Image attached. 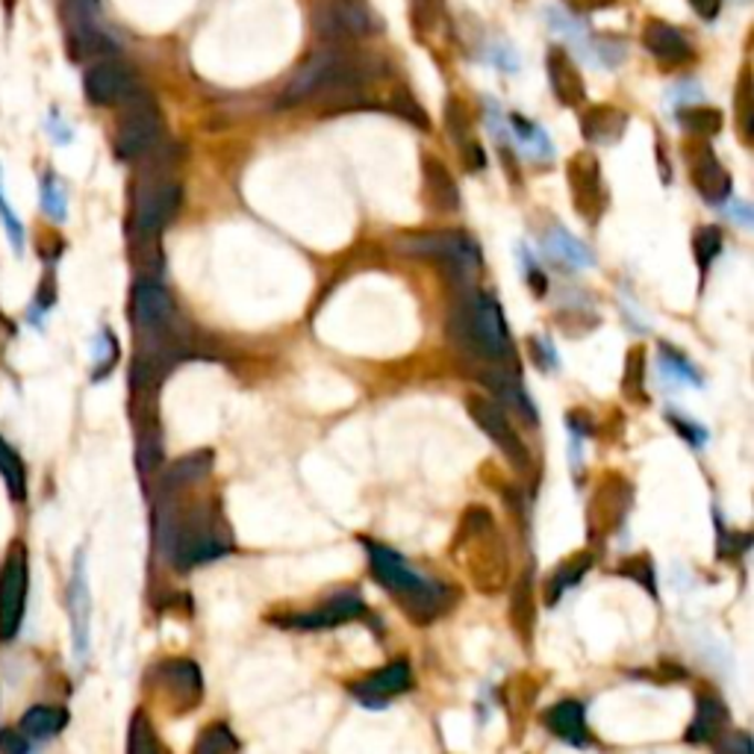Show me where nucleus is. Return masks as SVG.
Returning a JSON list of instances; mask_svg holds the SVG:
<instances>
[{
    "label": "nucleus",
    "mask_w": 754,
    "mask_h": 754,
    "mask_svg": "<svg viewBox=\"0 0 754 754\" xmlns=\"http://www.w3.org/2000/svg\"><path fill=\"white\" fill-rule=\"evenodd\" d=\"M154 536L163 557L180 572L221 561L233 552V536L212 504L180 510L171 495H166V504L157 507Z\"/></svg>",
    "instance_id": "1"
},
{
    "label": "nucleus",
    "mask_w": 754,
    "mask_h": 754,
    "mask_svg": "<svg viewBox=\"0 0 754 754\" xmlns=\"http://www.w3.org/2000/svg\"><path fill=\"white\" fill-rule=\"evenodd\" d=\"M366 552H369L371 575L380 587L395 598V605L401 607L407 619L416 625H430L454 605V593L448 584L428 575H419L410 563L404 561L401 554L386 548L380 543L366 540Z\"/></svg>",
    "instance_id": "2"
},
{
    "label": "nucleus",
    "mask_w": 754,
    "mask_h": 754,
    "mask_svg": "<svg viewBox=\"0 0 754 754\" xmlns=\"http://www.w3.org/2000/svg\"><path fill=\"white\" fill-rule=\"evenodd\" d=\"M448 336L457 348H463L469 357L513 371L516 348L510 339L507 322L501 316L499 301L483 292H469L448 318Z\"/></svg>",
    "instance_id": "3"
},
{
    "label": "nucleus",
    "mask_w": 754,
    "mask_h": 754,
    "mask_svg": "<svg viewBox=\"0 0 754 754\" xmlns=\"http://www.w3.org/2000/svg\"><path fill=\"white\" fill-rule=\"evenodd\" d=\"M366 80V69L360 60H354L343 51H318L313 53L304 65L290 77L283 86L277 106L292 109V106L307 104L322 92H336V88H354Z\"/></svg>",
    "instance_id": "4"
},
{
    "label": "nucleus",
    "mask_w": 754,
    "mask_h": 754,
    "mask_svg": "<svg viewBox=\"0 0 754 754\" xmlns=\"http://www.w3.org/2000/svg\"><path fill=\"white\" fill-rule=\"evenodd\" d=\"M465 545L469 548V578L481 593H499L507 580V548L501 543L495 522H492L490 510L472 507L465 513L463 527L457 534V548Z\"/></svg>",
    "instance_id": "5"
},
{
    "label": "nucleus",
    "mask_w": 754,
    "mask_h": 754,
    "mask_svg": "<svg viewBox=\"0 0 754 754\" xmlns=\"http://www.w3.org/2000/svg\"><path fill=\"white\" fill-rule=\"evenodd\" d=\"M398 251L421 260H437L448 265L457 281H472L474 269L481 265L478 245L465 233L457 230H437V233H404L398 239Z\"/></svg>",
    "instance_id": "6"
},
{
    "label": "nucleus",
    "mask_w": 754,
    "mask_h": 754,
    "mask_svg": "<svg viewBox=\"0 0 754 754\" xmlns=\"http://www.w3.org/2000/svg\"><path fill=\"white\" fill-rule=\"evenodd\" d=\"M145 681L175 713L195 711L203 699L201 669L189 658L159 660L148 669Z\"/></svg>",
    "instance_id": "7"
},
{
    "label": "nucleus",
    "mask_w": 754,
    "mask_h": 754,
    "mask_svg": "<svg viewBox=\"0 0 754 754\" xmlns=\"http://www.w3.org/2000/svg\"><path fill=\"white\" fill-rule=\"evenodd\" d=\"M27 587H30L27 552L24 545L15 543L0 566V642H12L18 637L27 610Z\"/></svg>",
    "instance_id": "8"
},
{
    "label": "nucleus",
    "mask_w": 754,
    "mask_h": 754,
    "mask_svg": "<svg viewBox=\"0 0 754 754\" xmlns=\"http://www.w3.org/2000/svg\"><path fill=\"white\" fill-rule=\"evenodd\" d=\"M159 136H163V118H159L157 106L150 101H142V97L127 101V113L122 115L118 130H115V154H118V159L133 163V159L148 157Z\"/></svg>",
    "instance_id": "9"
},
{
    "label": "nucleus",
    "mask_w": 754,
    "mask_h": 754,
    "mask_svg": "<svg viewBox=\"0 0 754 754\" xmlns=\"http://www.w3.org/2000/svg\"><path fill=\"white\" fill-rule=\"evenodd\" d=\"M465 410H469V416L478 421V428L501 448V454L507 457L513 469H519V472H527V469H531V451H527V446L522 442L516 428L510 425L507 412L501 410L499 404L492 401V398H483V395H469V398H465Z\"/></svg>",
    "instance_id": "10"
},
{
    "label": "nucleus",
    "mask_w": 754,
    "mask_h": 754,
    "mask_svg": "<svg viewBox=\"0 0 754 754\" xmlns=\"http://www.w3.org/2000/svg\"><path fill=\"white\" fill-rule=\"evenodd\" d=\"M184 203V189L175 180H159V184H148L136 198L133 207V230L142 239H150L163 233V230L175 221L177 210Z\"/></svg>",
    "instance_id": "11"
},
{
    "label": "nucleus",
    "mask_w": 754,
    "mask_h": 754,
    "mask_svg": "<svg viewBox=\"0 0 754 754\" xmlns=\"http://www.w3.org/2000/svg\"><path fill=\"white\" fill-rule=\"evenodd\" d=\"M363 616H366V601L352 589H343V593H334L313 610L272 616V622L281 625V628H295V631H327V628H339V625L363 619Z\"/></svg>",
    "instance_id": "12"
},
{
    "label": "nucleus",
    "mask_w": 754,
    "mask_h": 754,
    "mask_svg": "<svg viewBox=\"0 0 754 754\" xmlns=\"http://www.w3.org/2000/svg\"><path fill=\"white\" fill-rule=\"evenodd\" d=\"M83 92L95 106H115L127 104L136 97V74H133L122 60H101L86 71L83 77Z\"/></svg>",
    "instance_id": "13"
},
{
    "label": "nucleus",
    "mask_w": 754,
    "mask_h": 754,
    "mask_svg": "<svg viewBox=\"0 0 754 754\" xmlns=\"http://www.w3.org/2000/svg\"><path fill=\"white\" fill-rule=\"evenodd\" d=\"M316 24L327 39H363L375 33V15L366 0H331L318 12Z\"/></svg>",
    "instance_id": "14"
},
{
    "label": "nucleus",
    "mask_w": 754,
    "mask_h": 754,
    "mask_svg": "<svg viewBox=\"0 0 754 754\" xmlns=\"http://www.w3.org/2000/svg\"><path fill=\"white\" fill-rule=\"evenodd\" d=\"M133 318H136V327H142L145 334H163L175 325V299L168 295L166 286L154 281H139L133 290Z\"/></svg>",
    "instance_id": "15"
},
{
    "label": "nucleus",
    "mask_w": 754,
    "mask_h": 754,
    "mask_svg": "<svg viewBox=\"0 0 754 754\" xmlns=\"http://www.w3.org/2000/svg\"><path fill=\"white\" fill-rule=\"evenodd\" d=\"M410 687H412L410 663L404 658H398L392 660V663H386L384 669H377V672H369L366 678H360L357 684H352V693L357 695L366 708H384L389 699L407 693Z\"/></svg>",
    "instance_id": "16"
},
{
    "label": "nucleus",
    "mask_w": 754,
    "mask_h": 754,
    "mask_svg": "<svg viewBox=\"0 0 754 754\" xmlns=\"http://www.w3.org/2000/svg\"><path fill=\"white\" fill-rule=\"evenodd\" d=\"M631 507V486L628 481H622L619 474L607 478L601 486H598L596 499H593V507H589V534L593 536H607L614 531L622 516Z\"/></svg>",
    "instance_id": "17"
},
{
    "label": "nucleus",
    "mask_w": 754,
    "mask_h": 754,
    "mask_svg": "<svg viewBox=\"0 0 754 754\" xmlns=\"http://www.w3.org/2000/svg\"><path fill=\"white\" fill-rule=\"evenodd\" d=\"M569 189L575 198V210L584 219H598V212L605 210V186H601L596 157L578 154L569 159Z\"/></svg>",
    "instance_id": "18"
},
{
    "label": "nucleus",
    "mask_w": 754,
    "mask_h": 754,
    "mask_svg": "<svg viewBox=\"0 0 754 754\" xmlns=\"http://www.w3.org/2000/svg\"><path fill=\"white\" fill-rule=\"evenodd\" d=\"M545 69H548V80H552L554 97H557L563 106H580L584 101H587L584 74H580L575 60H572L569 53L563 51V48H552V51H548Z\"/></svg>",
    "instance_id": "19"
},
{
    "label": "nucleus",
    "mask_w": 754,
    "mask_h": 754,
    "mask_svg": "<svg viewBox=\"0 0 754 754\" xmlns=\"http://www.w3.org/2000/svg\"><path fill=\"white\" fill-rule=\"evenodd\" d=\"M69 610H71V631H74V651L83 660L88 651V610H92V598H88V580H86V554H77L74 563V575H71L69 587Z\"/></svg>",
    "instance_id": "20"
},
{
    "label": "nucleus",
    "mask_w": 754,
    "mask_h": 754,
    "mask_svg": "<svg viewBox=\"0 0 754 754\" xmlns=\"http://www.w3.org/2000/svg\"><path fill=\"white\" fill-rule=\"evenodd\" d=\"M478 380H481L486 389H492V395L499 398V407H510L513 412H519L527 425H536V410L531 398L525 395L522 384L516 380V375L510 369H499V366H486V371H478Z\"/></svg>",
    "instance_id": "21"
},
{
    "label": "nucleus",
    "mask_w": 754,
    "mask_h": 754,
    "mask_svg": "<svg viewBox=\"0 0 754 754\" xmlns=\"http://www.w3.org/2000/svg\"><path fill=\"white\" fill-rule=\"evenodd\" d=\"M690 175H693L695 189L702 192L704 201L722 203L731 195V175L725 171L716 154L711 148H699L690 159Z\"/></svg>",
    "instance_id": "22"
},
{
    "label": "nucleus",
    "mask_w": 754,
    "mask_h": 754,
    "mask_svg": "<svg viewBox=\"0 0 754 754\" xmlns=\"http://www.w3.org/2000/svg\"><path fill=\"white\" fill-rule=\"evenodd\" d=\"M642 44H646V51L651 56H658V60L669 62V65L687 62L693 56V48L687 42V35L678 27L660 21V18L646 21V27H642Z\"/></svg>",
    "instance_id": "23"
},
{
    "label": "nucleus",
    "mask_w": 754,
    "mask_h": 754,
    "mask_svg": "<svg viewBox=\"0 0 754 754\" xmlns=\"http://www.w3.org/2000/svg\"><path fill=\"white\" fill-rule=\"evenodd\" d=\"M543 722L554 737L569 743V746H587L589 743L587 713H584V704L575 702V699H563V702L552 704L543 713Z\"/></svg>",
    "instance_id": "24"
},
{
    "label": "nucleus",
    "mask_w": 754,
    "mask_h": 754,
    "mask_svg": "<svg viewBox=\"0 0 754 754\" xmlns=\"http://www.w3.org/2000/svg\"><path fill=\"white\" fill-rule=\"evenodd\" d=\"M729 708L722 702L720 695L702 693L699 695V708H695V716L687 729V743H716V740L729 731Z\"/></svg>",
    "instance_id": "25"
},
{
    "label": "nucleus",
    "mask_w": 754,
    "mask_h": 754,
    "mask_svg": "<svg viewBox=\"0 0 754 754\" xmlns=\"http://www.w3.org/2000/svg\"><path fill=\"white\" fill-rule=\"evenodd\" d=\"M421 177H425V198H428L430 210H460V189H457L454 177H451L446 163H439L437 157H425L421 159Z\"/></svg>",
    "instance_id": "26"
},
{
    "label": "nucleus",
    "mask_w": 754,
    "mask_h": 754,
    "mask_svg": "<svg viewBox=\"0 0 754 754\" xmlns=\"http://www.w3.org/2000/svg\"><path fill=\"white\" fill-rule=\"evenodd\" d=\"M580 127H584V139L593 142V145H610V142L622 139L628 115L610 104H596L584 113Z\"/></svg>",
    "instance_id": "27"
},
{
    "label": "nucleus",
    "mask_w": 754,
    "mask_h": 754,
    "mask_svg": "<svg viewBox=\"0 0 754 754\" xmlns=\"http://www.w3.org/2000/svg\"><path fill=\"white\" fill-rule=\"evenodd\" d=\"M212 463H216V454H212L210 448H201V451H192V454L175 460V463L168 465L166 481H163L166 483V492H177L201 483L212 472Z\"/></svg>",
    "instance_id": "28"
},
{
    "label": "nucleus",
    "mask_w": 754,
    "mask_h": 754,
    "mask_svg": "<svg viewBox=\"0 0 754 754\" xmlns=\"http://www.w3.org/2000/svg\"><path fill=\"white\" fill-rule=\"evenodd\" d=\"M65 725H69V711H65V708H56V704H35V708H30V711L21 716L18 731H21L27 740H48L53 737V734H60Z\"/></svg>",
    "instance_id": "29"
},
{
    "label": "nucleus",
    "mask_w": 754,
    "mask_h": 754,
    "mask_svg": "<svg viewBox=\"0 0 754 754\" xmlns=\"http://www.w3.org/2000/svg\"><path fill=\"white\" fill-rule=\"evenodd\" d=\"M593 561H596L593 554L580 552V554H575V557H569L566 563H561V566H557V572H554L552 578H548V587H545V601H548V605H557V598H561L566 589L575 587L580 578H584V572L593 566Z\"/></svg>",
    "instance_id": "30"
},
{
    "label": "nucleus",
    "mask_w": 754,
    "mask_h": 754,
    "mask_svg": "<svg viewBox=\"0 0 754 754\" xmlns=\"http://www.w3.org/2000/svg\"><path fill=\"white\" fill-rule=\"evenodd\" d=\"M127 754H168L145 711L133 713L130 731H127Z\"/></svg>",
    "instance_id": "31"
},
{
    "label": "nucleus",
    "mask_w": 754,
    "mask_h": 754,
    "mask_svg": "<svg viewBox=\"0 0 754 754\" xmlns=\"http://www.w3.org/2000/svg\"><path fill=\"white\" fill-rule=\"evenodd\" d=\"M192 754H239V740L224 722H210L195 740Z\"/></svg>",
    "instance_id": "32"
},
{
    "label": "nucleus",
    "mask_w": 754,
    "mask_h": 754,
    "mask_svg": "<svg viewBox=\"0 0 754 754\" xmlns=\"http://www.w3.org/2000/svg\"><path fill=\"white\" fill-rule=\"evenodd\" d=\"M678 122L695 136H716L725 124V115L716 106H684L678 113Z\"/></svg>",
    "instance_id": "33"
},
{
    "label": "nucleus",
    "mask_w": 754,
    "mask_h": 754,
    "mask_svg": "<svg viewBox=\"0 0 754 754\" xmlns=\"http://www.w3.org/2000/svg\"><path fill=\"white\" fill-rule=\"evenodd\" d=\"M0 478L7 481V490L12 499L24 501V495H27L24 463H21V457H18L7 442H3V437H0Z\"/></svg>",
    "instance_id": "34"
},
{
    "label": "nucleus",
    "mask_w": 754,
    "mask_h": 754,
    "mask_svg": "<svg viewBox=\"0 0 754 754\" xmlns=\"http://www.w3.org/2000/svg\"><path fill=\"white\" fill-rule=\"evenodd\" d=\"M513 628L527 640L531 625H534V587H531V572H525V578L516 584V596H513Z\"/></svg>",
    "instance_id": "35"
},
{
    "label": "nucleus",
    "mask_w": 754,
    "mask_h": 754,
    "mask_svg": "<svg viewBox=\"0 0 754 754\" xmlns=\"http://www.w3.org/2000/svg\"><path fill=\"white\" fill-rule=\"evenodd\" d=\"M752 71L743 69V74H740V86H737V97H734V104H737V127H740V139L746 142V145H752V127H754V95H752Z\"/></svg>",
    "instance_id": "36"
},
{
    "label": "nucleus",
    "mask_w": 754,
    "mask_h": 754,
    "mask_svg": "<svg viewBox=\"0 0 754 754\" xmlns=\"http://www.w3.org/2000/svg\"><path fill=\"white\" fill-rule=\"evenodd\" d=\"M136 457H139V472L145 474V478H150V474L157 472L159 465H163V439H159L157 428L142 430L139 451H136Z\"/></svg>",
    "instance_id": "37"
},
{
    "label": "nucleus",
    "mask_w": 754,
    "mask_h": 754,
    "mask_svg": "<svg viewBox=\"0 0 754 754\" xmlns=\"http://www.w3.org/2000/svg\"><path fill=\"white\" fill-rule=\"evenodd\" d=\"M693 251H695V263L702 269V274H708L711 263L716 260V254L722 251V233L716 228H702L695 230L693 237Z\"/></svg>",
    "instance_id": "38"
},
{
    "label": "nucleus",
    "mask_w": 754,
    "mask_h": 754,
    "mask_svg": "<svg viewBox=\"0 0 754 754\" xmlns=\"http://www.w3.org/2000/svg\"><path fill=\"white\" fill-rule=\"evenodd\" d=\"M642 375H646V352L642 348H631V354H628V369H625V380H622V389L625 395L631 398V401H637V398H646L642 395Z\"/></svg>",
    "instance_id": "39"
},
{
    "label": "nucleus",
    "mask_w": 754,
    "mask_h": 754,
    "mask_svg": "<svg viewBox=\"0 0 754 754\" xmlns=\"http://www.w3.org/2000/svg\"><path fill=\"white\" fill-rule=\"evenodd\" d=\"M442 7H446V0H412V24H416V30L425 33V30L437 24Z\"/></svg>",
    "instance_id": "40"
},
{
    "label": "nucleus",
    "mask_w": 754,
    "mask_h": 754,
    "mask_svg": "<svg viewBox=\"0 0 754 754\" xmlns=\"http://www.w3.org/2000/svg\"><path fill=\"white\" fill-rule=\"evenodd\" d=\"M651 563L649 557H631V561H625L622 566H619V575H628V578L640 580L642 587L649 589V593H654V578H651Z\"/></svg>",
    "instance_id": "41"
},
{
    "label": "nucleus",
    "mask_w": 754,
    "mask_h": 754,
    "mask_svg": "<svg viewBox=\"0 0 754 754\" xmlns=\"http://www.w3.org/2000/svg\"><path fill=\"white\" fill-rule=\"evenodd\" d=\"M446 124L448 130H451V136H454L460 145H469V139H465V133H469V118H465V109L457 101H448L446 104Z\"/></svg>",
    "instance_id": "42"
},
{
    "label": "nucleus",
    "mask_w": 754,
    "mask_h": 754,
    "mask_svg": "<svg viewBox=\"0 0 754 754\" xmlns=\"http://www.w3.org/2000/svg\"><path fill=\"white\" fill-rule=\"evenodd\" d=\"M716 754H752V737L746 731H725L716 743Z\"/></svg>",
    "instance_id": "43"
},
{
    "label": "nucleus",
    "mask_w": 754,
    "mask_h": 754,
    "mask_svg": "<svg viewBox=\"0 0 754 754\" xmlns=\"http://www.w3.org/2000/svg\"><path fill=\"white\" fill-rule=\"evenodd\" d=\"M0 754H30V740L18 729H0Z\"/></svg>",
    "instance_id": "44"
},
{
    "label": "nucleus",
    "mask_w": 754,
    "mask_h": 754,
    "mask_svg": "<svg viewBox=\"0 0 754 754\" xmlns=\"http://www.w3.org/2000/svg\"><path fill=\"white\" fill-rule=\"evenodd\" d=\"M554 239H557V251H561L563 256H569V260H575V263H589L593 256L584 251V245L580 242H575V239L569 237V233H563V230H554Z\"/></svg>",
    "instance_id": "45"
},
{
    "label": "nucleus",
    "mask_w": 754,
    "mask_h": 754,
    "mask_svg": "<svg viewBox=\"0 0 754 754\" xmlns=\"http://www.w3.org/2000/svg\"><path fill=\"white\" fill-rule=\"evenodd\" d=\"M0 219H3V228H7L9 239H12V245L21 248L24 245V230H21V224H18V219L9 212L7 201H3V192H0Z\"/></svg>",
    "instance_id": "46"
},
{
    "label": "nucleus",
    "mask_w": 754,
    "mask_h": 754,
    "mask_svg": "<svg viewBox=\"0 0 754 754\" xmlns=\"http://www.w3.org/2000/svg\"><path fill=\"white\" fill-rule=\"evenodd\" d=\"M42 192H44V207H48V212H51L53 219H62V216H65V201H62V192L53 189V180H44Z\"/></svg>",
    "instance_id": "47"
},
{
    "label": "nucleus",
    "mask_w": 754,
    "mask_h": 754,
    "mask_svg": "<svg viewBox=\"0 0 754 754\" xmlns=\"http://www.w3.org/2000/svg\"><path fill=\"white\" fill-rule=\"evenodd\" d=\"M690 7H693V12L699 18H704V21H713V18L720 15L722 0H690Z\"/></svg>",
    "instance_id": "48"
}]
</instances>
